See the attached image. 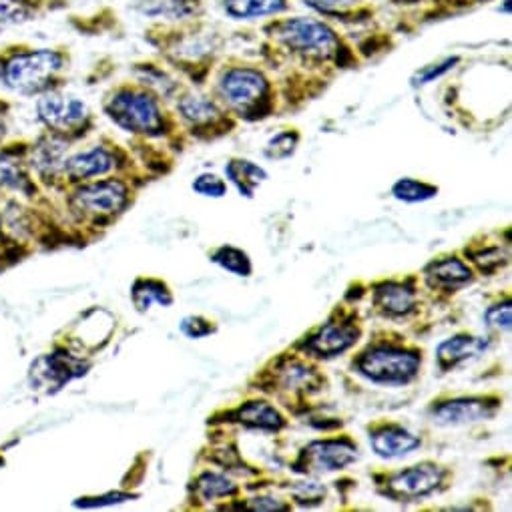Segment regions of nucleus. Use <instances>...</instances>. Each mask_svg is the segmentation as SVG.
<instances>
[{
  "label": "nucleus",
  "mask_w": 512,
  "mask_h": 512,
  "mask_svg": "<svg viewBox=\"0 0 512 512\" xmlns=\"http://www.w3.org/2000/svg\"><path fill=\"white\" fill-rule=\"evenodd\" d=\"M264 47L282 59H294L308 67L352 69L356 49L334 27L318 15H284L262 25Z\"/></svg>",
  "instance_id": "1"
},
{
  "label": "nucleus",
  "mask_w": 512,
  "mask_h": 512,
  "mask_svg": "<svg viewBox=\"0 0 512 512\" xmlns=\"http://www.w3.org/2000/svg\"><path fill=\"white\" fill-rule=\"evenodd\" d=\"M71 65L67 47L33 45L25 41L0 47V87L27 99L63 89Z\"/></svg>",
  "instance_id": "2"
},
{
  "label": "nucleus",
  "mask_w": 512,
  "mask_h": 512,
  "mask_svg": "<svg viewBox=\"0 0 512 512\" xmlns=\"http://www.w3.org/2000/svg\"><path fill=\"white\" fill-rule=\"evenodd\" d=\"M143 39L167 63L181 69L197 85L211 71L215 55L223 49V35L207 21V17L183 23H149Z\"/></svg>",
  "instance_id": "3"
},
{
  "label": "nucleus",
  "mask_w": 512,
  "mask_h": 512,
  "mask_svg": "<svg viewBox=\"0 0 512 512\" xmlns=\"http://www.w3.org/2000/svg\"><path fill=\"white\" fill-rule=\"evenodd\" d=\"M217 101L243 121H264L276 113V89L260 67L229 63L215 83Z\"/></svg>",
  "instance_id": "4"
},
{
  "label": "nucleus",
  "mask_w": 512,
  "mask_h": 512,
  "mask_svg": "<svg viewBox=\"0 0 512 512\" xmlns=\"http://www.w3.org/2000/svg\"><path fill=\"white\" fill-rule=\"evenodd\" d=\"M161 101L137 81L123 83L105 95L103 113L121 131L155 139L167 135L171 129V119Z\"/></svg>",
  "instance_id": "5"
},
{
  "label": "nucleus",
  "mask_w": 512,
  "mask_h": 512,
  "mask_svg": "<svg viewBox=\"0 0 512 512\" xmlns=\"http://www.w3.org/2000/svg\"><path fill=\"white\" fill-rule=\"evenodd\" d=\"M35 115L47 133L69 143L85 137L95 125L91 107L77 95H69L63 89L37 97Z\"/></svg>",
  "instance_id": "6"
},
{
  "label": "nucleus",
  "mask_w": 512,
  "mask_h": 512,
  "mask_svg": "<svg viewBox=\"0 0 512 512\" xmlns=\"http://www.w3.org/2000/svg\"><path fill=\"white\" fill-rule=\"evenodd\" d=\"M420 356L394 346L372 348L356 362L358 372L374 384L404 386L412 382L420 370Z\"/></svg>",
  "instance_id": "7"
},
{
  "label": "nucleus",
  "mask_w": 512,
  "mask_h": 512,
  "mask_svg": "<svg viewBox=\"0 0 512 512\" xmlns=\"http://www.w3.org/2000/svg\"><path fill=\"white\" fill-rule=\"evenodd\" d=\"M177 113L197 135H223L233 127V121L227 117L229 111L219 101L197 91H185L177 97Z\"/></svg>",
  "instance_id": "8"
},
{
  "label": "nucleus",
  "mask_w": 512,
  "mask_h": 512,
  "mask_svg": "<svg viewBox=\"0 0 512 512\" xmlns=\"http://www.w3.org/2000/svg\"><path fill=\"white\" fill-rule=\"evenodd\" d=\"M129 199L127 185L117 179H105L83 185L73 195L75 211L91 217H109L119 213Z\"/></svg>",
  "instance_id": "9"
},
{
  "label": "nucleus",
  "mask_w": 512,
  "mask_h": 512,
  "mask_svg": "<svg viewBox=\"0 0 512 512\" xmlns=\"http://www.w3.org/2000/svg\"><path fill=\"white\" fill-rule=\"evenodd\" d=\"M71 0H0V35L69 11Z\"/></svg>",
  "instance_id": "10"
},
{
  "label": "nucleus",
  "mask_w": 512,
  "mask_h": 512,
  "mask_svg": "<svg viewBox=\"0 0 512 512\" xmlns=\"http://www.w3.org/2000/svg\"><path fill=\"white\" fill-rule=\"evenodd\" d=\"M129 11L149 23H183L207 17V0H129Z\"/></svg>",
  "instance_id": "11"
},
{
  "label": "nucleus",
  "mask_w": 512,
  "mask_h": 512,
  "mask_svg": "<svg viewBox=\"0 0 512 512\" xmlns=\"http://www.w3.org/2000/svg\"><path fill=\"white\" fill-rule=\"evenodd\" d=\"M358 448L350 440L312 442L296 462L298 472H334L356 462Z\"/></svg>",
  "instance_id": "12"
},
{
  "label": "nucleus",
  "mask_w": 512,
  "mask_h": 512,
  "mask_svg": "<svg viewBox=\"0 0 512 512\" xmlns=\"http://www.w3.org/2000/svg\"><path fill=\"white\" fill-rule=\"evenodd\" d=\"M89 366L83 364L81 360L65 354V352H55L49 356L39 358L33 368H31V382L37 390L43 392H57L71 380L79 378L85 374Z\"/></svg>",
  "instance_id": "13"
},
{
  "label": "nucleus",
  "mask_w": 512,
  "mask_h": 512,
  "mask_svg": "<svg viewBox=\"0 0 512 512\" xmlns=\"http://www.w3.org/2000/svg\"><path fill=\"white\" fill-rule=\"evenodd\" d=\"M312 13L330 23L364 25L378 17L380 0H300Z\"/></svg>",
  "instance_id": "14"
},
{
  "label": "nucleus",
  "mask_w": 512,
  "mask_h": 512,
  "mask_svg": "<svg viewBox=\"0 0 512 512\" xmlns=\"http://www.w3.org/2000/svg\"><path fill=\"white\" fill-rule=\"evenodd\" d=\"M217 7L235 23H266L294 13V0H217Z\"/></svg>",
  "instance_id": "15"
},
{
  "label": "nucleus",
  "mask_w": 512,
  "mask_h": 512,
  "mask_svg": "<svg viewBox=\"0 0 512 512\" xmlns=\"http://www.w3.org/2000/svg\"><path fill=\"white\" fill-rule=\"evenodd\" d=\"M115 167H117V153L111 147L97 143L85 151L69 155L63 171L71 181H85V179L107 175Z\"/></svg>",
  "instance_id": "16"
},
{
  "label": "nucleus",
  "mask_w": 512,
  "mask_h": 512,
  "mask_svg": "<svg viewBox=\"0 0 512 512\" xmlns=\"http://www.w3.org/2000/svg\"><path fill=\"white\" fill-rule=\"evenodd\" d=\"M498 408L496 400L490 398H456L444 402L432 410V418L440 426H460L490 418Z\"/></svg>",
  "instance_id": "17"
},
{
  "label": "nucleus",
  "mask_w": 512,
  "mask_h": 512,
  "mask_svg": "<svg viewBox=\"0 0 512 512\" xmlns=\"http://www.w3.org/2000/svg\"><path fill=\"white\" fill-rule=\"evenodd\" d=\"M442 468L436 464H418L404 472H398L390 480V494L396 498H420L438 488L442 482Z\"/></svg>",
  "instance_id": "18"
},
{
  "label": "nucleus",
  "mask_w": 512,
  "mask_h": 512,
  "mask_svg": "<svg viewBox=\"0 0 512 512\" xmlns=\"http://www.w3.org/2000/svg\"><path fill=\"white\" fill-rule=\"evenodd\" d=\"M67 151H69V141L55 137L45 131L33 145H29V163L41 177H57L59 171H63L65 161H67Z\"/></svg>",
  "instance_id": "19"
},
{
  "label": "nucleus",
  "mask_w": 512,
  "mask_h": 512,
  "mask_svg": "<svg viewBox=\"0 0 512 512\" xmlns=\"http://www.w3.org/2000/svg\"><path fill=\"white\" fill-rule=\"evenodd\" d=\"M29 143L17 141L0 149V189L29 191Z\"/></svg>",
  "instance_id": "20"
},
{
  "label": "nucleus",
  "mask_w": 512,
  "mask_h": 512,
  "mask_svg": "<svg viewBox=\"0 0 512 512\" xmlns=\"http://www.w3.org/2000/svg\"><path fill=\"white\" fill-rule=\"evenodd\" d=\"M358 336V328L350 324H328L308 340L306 350L320 358H334L350 350L356 344Z\"/></svg>",
  "instance_id": "21"
},
{
  "label": "nucleus",
  "mask_w": 512,
  "mask_h": 512,
  "mask_svg": "<svg viewBox=\"0 0 512 512\" xmlns=\"http://www.w3.org/2000/svg\"><path fill=\"white\" fill-rule=\"evenodd\" d=\"M67 25L85 37H103L121 29V17L113 7H99L85 15H69Z\"/></svg>",
  "instance_id": "22"
},
{
  "label": "nucleus",
  "mask_w": 512,
  "mask_h": 512,
  "mask_svg": "<svg viewBox=\"0 0 512 512\" xmlns=\"http://www.w3.org/2000/svg\"><path fill=\"white\" fill-rule=\"evenodd\" d=\"M372 448L382 458H400L420 446V440L400 426H384L370 436Z\"/></svg>",
  "instance_id": "23"
},
{
  "label": "nucleus",
  "mask_w": 512,
  "mask_h": 512,
  "mask_svg": "<svg viewBox=\"0 0 512 512\" xmlns=\"http://www.w3.org/2000/svg\"><path fill=\"white\" fill-rule=\"evenodd\" d=\"M484 350H486L484 340L468 336V334H460V336H454V338L442 342L436 350V358H438V364L442 370H450L466 360L478 358Z\"/></svg>",
  "instance_id": "24"
},
{
  "label": "nucleus",
  "mask_w": 512,
  "mask_h": 512,
  "mask_svg": "<svg viewBox=\"0 0 512 512\" xmlns=\"http://www.w3.org/2000/svg\"><path fill=\"white\" fill-rule=\"evenodd\" d=\"M233 418H235V422H239L245 428L268 430V432H278L286 424L284 416L268 402H249V404L241 406L233 414Z\"/></svg>",
  "instance_id": "25"
},
{
  "label": "nucleus",
  "mask_w": 512,
  "mask_h": 512,
  "mask_svg": "<svg viewBox=\"0 0 512 512\" xmlns=\"http://www.w3.org/2000/svg\"><path fill=\"white\" fill-rule=\"evenodd\" d=\"M135 81L153 91L159 99H169L179 91V83L157 63L153 61H141L133 65Z\"/></svg>",
  "instance_id": "26"
},
{
  "label": "nucleus",
  "mask_w": 512,
  "mask_h": 512,
  "mask_svg": "<svg viewBox=\"0 0 512 512\" xmlns=\"http://www.w3.org/2000/svg\"><path fill=\"white\" fill-rule=\"evenodd\" d=\"M426 280L432 288L458 290L472 282V272L460 260H442L426 270Z\"/></svg>",
  "instance_id": "27"
},
{
  "label": "nucleus",
  "mask_w": 512,
  "mask_h": 512,
  "mask_svg": "<svg viewBox=\"0 0 512 512\" xmlns=\"http://www.w3.org/2000/svg\"><path fill=\"white\" fill-rule=\"evenodd\" d=\"M374 300L376 306L388 316H404L416 304L414 292L404 284H382L376 288Z\"/></svg>",
  "instance_id": "28"
},
{
  "label": "nucleus",
  "mask_w": 512,
  "mask_h": 512,
  "mask_svg": "<svg viewBox=\"0 0 512 512\" xmlns=\"http://www.w3.org/2000/svg\"><path fill=\"white\" fill-rule=\"evenodd\" d=\"M225 173H227V179L245 197H251L255 187H258L262 181L268 179V173L260 165H255L253 161H247V159H233V161H229L227 167H225Z\"/></svg>",
  "instance_id": "29"
},
{
  "label": "nucleus",
  "mask_w": 512,
  "mask_h": 512,
  "mask_svg": "<svg viewBox=\"0 0 512 512\" xmlns=\"http://www.w3.org/2000/svg\"><path fill=\"white\" fill-rule=\"evenodd\" d=\"M131 296H133V304L141 312L149 310L153 304H159V306H171L173 304V298H171L167 286L161 284V282H155V280H139L133 286Z\"/></svg>",
  "instance_id": "30"
},
{
  "label": "nucleus",
  "mask_w": 512,
  "mask_h": 512,
  "mask_svg": "<svg viewBox=\"0 0 512 512\" xmlns=\"http://www.w3.org/2000/svg\"><path fill=\"white\" fill-rule=\"evenodd\" d=\"M213 262L239 278H247L251 274V262L247 258V253H243L241 249L231 247V245L219 247L213 253Z\"/></svg>",
  "instance_id": "31"
},
{
  "label": "nucleus",
  "mask_w": 512,
  "mask_h": 512,
  "mask_svg": "<svg viewBox=\"0 0 512 512\" xmlns=\"http://www.w3.org/2000/svg\"><path fill=\"white\" fill-rule=\"evenodd\" d=\"M237 492V486L221 476V474H213V472H205L197 478V494L203 500H213V498H223V496H233Z\"/></svg>",
  "instance_id": "32"
},
{
  "label": "nucleus",
  "mask_w": 512,
  "mask_h": 512,
  "mask_svg": "<svg viewBox=\"0 0 512 512\" xmlns=\"http://www.w3.org/2000/svg\"><path fill=\"white\" fill-rule=\"evenodd\" d=\"M438 193V189L434 185L416 181V179H400L394 183L392 187V195L400 201L406 203H418V201H428Z\"/></svg>",
  "instance_id": "33"
},
{
  "label": "nucleus",
  "mask_w": 512,
  "mask_h": 512,
  "mask_svg": "<svg viewBox=\"0 0 512 512\" xmlns=\"http://www.w3.org/2000/svg\"><path fill=\"white\" fill-rule=\"evenodd\" d=\"M300 143V133L296 131H282L274 135L266 145V157L270 159H288L296 153Z\"/></svg>",
  "instance_id": "34"
},
{
  "label": "nucleus",
  "mask_w": 512,
  "mask_h": 512,
  "mask_svg": "<svg viewBox=\"0 0 512 512\" xmlns=\"http://www.w3.org/2000/svg\"><path fill=\"white\" fill-rule=\"evenodd\" d=\"M460 63V57H448L440 63H434V65H428L424 69H420L414 77H412V85L414 87H422V85H428L440 77H444L448 71H452L456 65Z\"/></svg>",
  "instance_id": "35"
},
{
  "label": "nucleus",
  "mask_w": 512,
  "mask_h": 512,
  "mask_svg": "<svg viewBox=\"0 0 512 512\" xmlns=\"http://www.w3.org/2000/svg\"><path fill=\"white\" fill-rule=\"evenodd\" d=\"M193 191L203 197H223L227 191V185L223 179H219L213 173H203L193 181Z\"/></svg>",
  "instance_id": "36"
},
{
  "label": "nucleus",
  "mask_w": 512,
  "mask_h": 512,
  "mask_svg": "<svg viewBox=\"0 0 512 512\" xmlns=\"http://www.w3.org/2000/svg\"><path fill=\"white\" fill-rule=\"evenodd\" d=\"M484 320H486V326H488V328H494V330H510V324H512V306H510V302L492 306V308L484 314Z\"/></svg>",
  "instance_id": "37"
},
{
  "label": "nucleus",
  "mask_w": 512,
  "mask_h": 512,
  "mask_svg": "<svg viewBox=\"0 0 512 512\" xmlns=\"http://www.w3.org/2000/svg\"><path fill=\"white\" fill-rule=\"evenodd\" d=\"M292 494L298 498L302 506L318 504L324 500L326 488L320 482H300L296 488H292Z\"/></svg>",
  "instance_id": "38"
},
{
  "label": "nucleus",
  "mask_w": 512,
  "mask_h": 512,
  "mask_svg": "<svg viewBox=\"0 0 512 512\" xmlns=\"http://www.w3.org/2000/svg\"><path fill=\"white\" fill-rule=\"evenodd\" d=\"M215 328L207 322V320H203V318H195V316H189V318H185L183 322H181V332L185 334V336H189V338H203V336H209L211 332H213Z\"/></svg>",
  "instance_id": "39"
},
{
  "label": "nucleus",
  "mask_w": 512,
  "mask_h": 512,
  "mask_svg": "<svg viewBox=\"0 0 512 512\" xmlns=\"http://www.w3.org/2000/svg\"><path fill=\"white\" fill-rule=\"evenodd\" d=\"M133 498V494H125V492H111L107 496H101V498H93V500H83V502H77V506H83V508H91V506H103V504H117V502H125Z\"/></svg>",
  "instance_id": "40"
},
{
  "label": "nucleus",
  "mask_w": 512,
  "mask_h": 512,
  "mask_svg": "<svg viewBox=\"0 0 512 512\" xmlns=\"http://www.w3.org/2000/svg\"><path fill=\"white\" fill-rule=\"evenodd\" d=\"M249 508L253 510H288V506L278 500V498H272V496H262V498H253L249 502Z\"/></svg>",
  "instance_id": "41"
},
{
  "label": "nucleus",
  "mask_w": 512,
  "mask_h": 512,
  "mask_svg": "<svg viewBox=\"0 0 512 512\" xmlns=\"http://www.w3.org/2000/svg\"><path fill=\"white\" fill-rule=\"evenodd\" d=\"M0 464H3V460H0Z\"/></svg>",
  "instance_id": "42"
}]
</instances>
